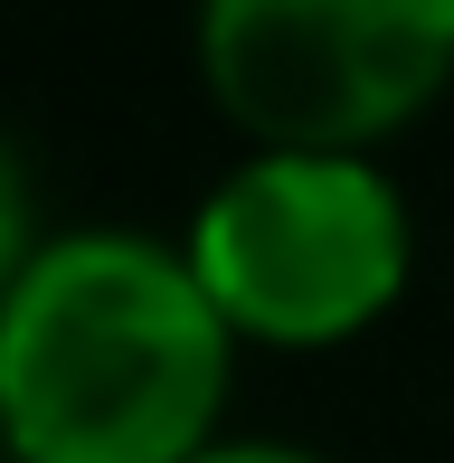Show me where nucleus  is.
Listing matches in <instances>:
<instances>
[{
	"label": "nucleus",
	"mask_w": 454,
	"mask_h": 463,
	"mask_svg": "<svg viewBox=\"0 0 454 463\" xmlns=\"http://www.w3.org/2000/svg\"><path fill=\"white\" fill-rule=\"evenodd\" d=\"M227 322L180 246L76 227L0 293V445L10 463H190L218 445Z\"/></svg>",
	"instance_id": "nucleus-1"
},
{
	"label": "nucleus",
	"mask_w": 454,
	"mask_h": 463,
	"mask_svg": "<svg viewBox=\"0 0 454 463\" xmlns=\"http://www.w3.org/2000/svg\"><path fill=\"white\" fill-rule=\"evenodd\" d=\"M407 199L360 152H246L190 218V284L227 341L322 350L369 331L407 284Z\"/></svg>",
	"instance_id": "nucleus-2"
},
{
	"label": "nucleus",
	"mask_w": 454,
	"mask_h": 463,
	"mask_svg": "<svg viewBox=\"0 0 454 463\" xmlns=\"http://www.w3.org/2000/svg\"><path fill=\"white\" fill-rule=\"evenodd\" d=\"M199 76L256 152H360L454 76L445 0H218Z\"/></svg>",
	"instance_id": "nucleus-3"
},
{
	"label": "nucleus",
	"mask_w": 454,
	"mask_h": 463,
	"mask_svg": "<svg viewBox=\"0 0 454 463\" xmlns=\"http://www.w3.org/2000/svg\"><path fill=\"white\" fill-rule=\"evenodd\" d=\"M38 199H29V171H19V152L0 142V293H10L19 275H29V256H38Z\"/></svg>",
	"instance_id": "nucleus-4"
},
{
	"label": "nucleus",
	"mask_w": 454,
	"mask_h": 463,
	"mask_svg": "<svg viewBox=\"0 0 454 463\" xmlns=\"http://www.w3.org/2000/svg\"><path fill=\"white\" fill-rule=\"evenodd\" d=\"M190 463H322V454H303V445H227V435H218V445L190 454Z\"/></svg>",
	"instance_id": "nucleus-5"
},
{
	"label": "nucleus",
	"mask_w": 454,
	"mask_h": 463,
	"mask_svg": "<svg viewBox=\"0 0 454 463\" xmlns=\"http://www.w3.org/2000/svg\"><path fill=\"white\" fill-rule=\"evenodd\" d=\"M0 463H10V445H0Z\"/></svg>",
	"instance_id": "nucleus-6"
},
{
	"label": "nucleus",
	"mask_w": 454,
	"mask_h": 463,
	"mask_svg": "<svg viewBox=\"0 0 454 463\" xmlns=\"http://www.w3.org/2000/svg\"><path fill=\"white\" fill-rule=\"evenodd\" d=\"M445 19H454V0H445Z\"/></svg>",
	"instance_id": "nucleus-7"
}]
</instances>
